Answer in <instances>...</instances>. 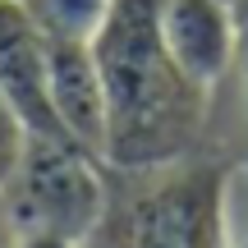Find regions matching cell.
Segmentation results:
<instances>
[{"mask_svg":"<svg viewBox=\"0 0 248 248\" xmlns=\"http://www.w3.org/2000/svg\"><path fill=\"white\" fill-rule=\"evenodd\" d=\"M239 64H244V92H248V18H244V28H239ZM234 248H248V234Z\"/></svg>","mask_w":248,"mask_h":248,"instance_id":"30bf717a","label":"cell"},{"mask_svg":"<svg viewBox=\"0 0 248 248\" xmlns=\"http://www.w3.org/2000/svg\"><path fill=\"white\" fill-rule=\"evenodd\" d=\"M244 5H248V0H244Z\"/></svg>","mask_w":248,"mask_h":248,"instance_id":"7c38bea8","label":"cell"},{"mask_svg":"<svg viewBox=\"0 0 248 248\" xmlns=\"http://www.w3.org/2000/svg\"><path fill=\"white\" fill-rule=\"evenodd\" d=\"M46 42H92L110 0H18Z\"/></svg>","mask_w":248,"mask_h":248,"instance_id":"8992f818","label":"cell"},{"mask_svg":"<svg viewBox=\"0 0 248 248\" xmlns=\"http://www.w3.org/2000/svg\"><path fill=\"white\" fill-rule=\"evenodd\" d=\"M46 101L55 133L106 161V83H101L92 42H51L46 46Z\"/></svg>","mask_w":248,"mask_h":248,"instance_id":"277c9868","label":"cell"},{"mask_svg":"<svg viewBox=\"0 0 248 248\" xmlns=\"http://www.w3.org/2000/svg\"><path fill=\"white\" fill-rule=\"evenodd\" d=\"M239 18L225 0H161V37L175 64L207 92L239 60Z\"/></svg>","mask_w":248,"mask_h":248,"instance_id":"5b68a950","label":"cell"},{"mask_svg":"<svg viewBox=\"0 0 248 248\" xmlns=\"http://www.w3.org/2000/svg\"><path fill=\"white\" fill-rule=\"evenodd\" d=\"M225 5H234V9H239V5H244V0H225Z\"/></svg>","mask_w":248,"mask_h":248,"instance_id":"8fae6325","label":"cell"},{"mask_svg":"<svg viewBox=\"0 0 248 248\" xmlns=\"http://www.w3.org/2000/svg\"><path fill=\"white\" fill-rule=\"evenodd\" d=\"M18 239H23V230H18L14 212L5 202V188H0V248H18Z\"/></svg>","mask_w":248,"mask_h":248,"instance_id":"ba28073f","label":"cell"},{"mask_svg":"<svg viewBox=\"0 0 248 248\" xmlns=\"http://www.w3.org/2000/svg\"><path fill=\"white\" fill-rule=\"evenodd\" d=\"M18 248H78V244L55 239V234H23V239H18Z\"/></svg>","mask_w":248,"mask_h":248,"instance_id":"9c48e42d","label":"cell"},{"mask_svg":"<svg viewBox=\"0 0 248 248\" xmlns=\"http://www.w3.org/2000/svg\"><path fill=\"white\" fill-rule=\"evenodd\" d=\"M106 161L60 133H28L14 175L5 179V202L23 234H55L88 244L110 202Z\"/></svg>","mask_w":248,"mask_h":248,"instance_id":"3957f363","label":"cell"},{"mask_svg":"<svg viewBox=\"0 0 248 248\" xmlns=\"http://www.w3.org/2000/svg\"><path fill=\"white\" fill-rule=\"evenodd\" d=\"M106 83V166L152 170L193 156L212 92L175 64L161 37V0H110L92 37Z\"/></svg>","mask_w":248,"mask_h":248,"instance_id":"6da1fadb","label":"cell"},{"mask_svg":"<svg viewBox=\"0 0 248 248\" xmlns=\"http://www.w3.org/2000/svg\"><path fill=\"white\" fill-rule=\"evenodd\" d=\"M28 120L18 115V106L0 92V184H5L9 175H14V166H18V156H23V147H28Z\"/></svg>","mask_w":248,"mask_h":248,"instance_id":"52a82bcc","label":"cell"},{"mask_svg":"<svg viewBox=\"0 0 248 248\" xmlns=\"http://www.w3.org/2000/svg\"><path fill=\"white\" fill-rule=\"evenodd\" d=\"M101 225L88 248H234L230 188L234 166L207 156H179L152 170H120Z\"/></svg>","mask_w":248,"mask_h":248,"instance_id":"7a4b0ae2","label":"cell"}]
</instances>
